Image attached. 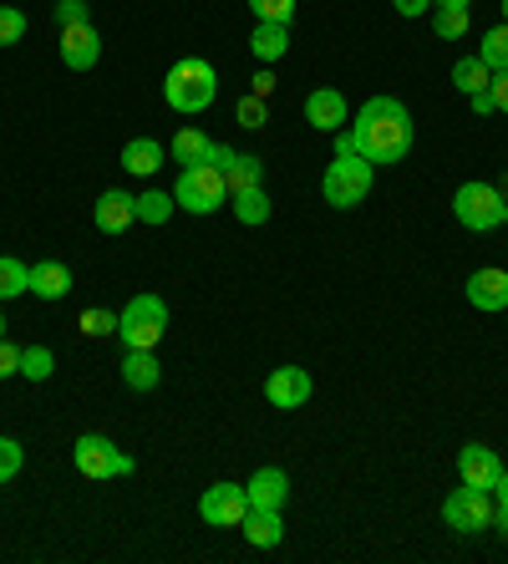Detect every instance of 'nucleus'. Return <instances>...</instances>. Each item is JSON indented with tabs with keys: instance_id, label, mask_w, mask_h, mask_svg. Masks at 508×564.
Wrapping results in <instances>:
<instances>
[{
	"instance_id": "nucleus-20",
	"label": "nucleus",
	"mask_w": 508,
	"mask_h": 564,
	"mask_svg": "<svg viewBox=\"0 0 508 564\" xmlns=\"http://www.w3.org/2000/svg\"><path fill=\"white\" fill-rule=\"evenodd\" d=\"M249 52L260 56V62H280L290 52V26L285 21H255L249 31Z\"/></svg>"
},
{
	"instance_id": "nucleus-13",
	"label": "nucleus",
	"mask_w": 508,
	"mask_h": 564,
	"mask_svg": "<svg viewBox=\"0 0 508 564\" xmlns=\"http://www.w3.org/2000/svg\"><path fill=\"white\" fill-rule=\"evenodd\" d=\"M305 122H311L315 132H341L346 122H352V112H346V97H341L336 87H315V93L305 97Z\"/></svg>"
},
{
	"instance_id": "nucleus-38",
	"label": "nucleus",
	"mask_w": 508,
	"mask_h": 564,
	"mask_svg": "<svg viewBox=\"0 0 508 564\" xmlns=\"http://www.w3.org/2000/svg\"><path fill=\"white\" fill-rule=\"evenodd\" d=\"M15 371H21V346L0 341V381H6V377H15Z\"/></svg>"
},
{
	"instance_id": "nucleus-23",
	"label": "nucleus",
	"mask_w": 508,
	"mask_h": 564,
	"mask_svg": "<svg viewBox=\"0 0 508 564\" xmlns=\"http://www.w3.org/2000/svg\"><path fill=\"white\" fill-rule=\"evenodd\" d=\"M229 204H235L239 224H264L274 214V204H270L264 188H239V194H229Z\"/></svg>"
},
{
	"instance_id": "nucleus-26",
	"label": "nucleus",
	"mask_w": 508,
	"mask_h": 564,
	"mask_svg": "<svg viewBox=\"0 0 508 564\" xmlns=\"http://www.w3.org/2000/svg\"><path fill=\"white\" fill-rule=\"evenodd\" d=\"M31 290V264H21L15 254H0V301H15Z\"/></svg>"
},
{
	"instance_id": "nucleus-28",
	"label": "nucleus",
	"mask_w": 508,
	"mask_h": 564,
	"mask_svg": "<svg viewBox=\"0 0 508 564\" xmlns=\"http://www.w3.org/2000/svg\"><path fill=\"white\" fill-rule=\"evenodd\" d=\"M478 56H483V66H488V72H508V21H504V26H494L488 36H483Z\"/></svg>"
},
{
	"instance_id": "nucleus-25",
	"label": "nucleus",
	"mask_w": 508,
	"mask_h": 564,
	"mask_svg": "<svg viewBox=\"0 0 508 564\" xmlns=\"http://www.w3.org/2000/svg\"><path fill=\"white\" fill-rule=\"evenodd\" d=\"M214 138H204L198 128H183L173 132V163H183V169H194V163H204V153H209Z\"/></svg>"
},
{
	"instance_id": "nucleus-32",
	"label": "nucleus",
	"mask_w": 508,
	"mask_h": 564,
	"mask_svg": "<svg viewBox=\"0 0 508 564\" xmlns=\"http://www.w3.org/2000/svg\"><path fill=\"white\" fill-rule=\"evenodd\" d=\"M235 118H239V128H249V132H260L264 122H270V107H264V97H239V107H235Z\"/></svg>"
},
{
	"instance_id": "nucleus-24",
	"label": "nucleus",
	"mask_w": 508,
	"mask_h": 564,
	"mask_svg": "<svg viewBox=\"0 0 508 564\" xmlns=\"http://www.w3.org/2000/svg\"><path fill=\"white\" fill-rule=\"evenodd\" d=\"M264 178V163L255 153H235V163L224 169V184H229V194H239V188H260Z\"/></svg>"
},
{
	"instance_id": "nucleus-31",
	"label": "nucleus",
	"mask_w": 508,
	"mask_h": 564,
	"mask_svg": "<svg viewBox=\"0 0 508 564\" xmlns=\"http://www.w3.org/2000/svg\"><path fill=\"white\" fill-rule=\"evenodd\" d=\"M82 336H91V341H97V336H118V311H102V305H87V311H82Z\"/></svg>"
},
{
	"instance_id": "nucleus-2",
	"label": "nucleus",
	"mask_w": 508,
	"mask_h": 564,
	"mask_svg": "<svg viewBox=\"0 0 508 564\" xmlns=\"http://www.w3.org/2000/svg\"><path fill=\"white\" fill-rule=\"evenodd\" d=\"M163 97H169V107L183 112V118H194V112L214 107V97H219V72H214V62H204V56H183V62H173L169 77H163Z\"/></svg>"
},
{
	"instance_id": "nucleus-42",
	"label": "nucleus",
	"mask_w": 508,
	"mask_h": 564,
	"mask_svg": "<svg viewBox=\"0 0 508 564\" xmlns=\"http://www.w3.org/2000/svg\"><path fill=\"white\" fill-rule=\"evenodd\" d=\"M468 102H473V112H478V118H488V112H494V97H488V93L468 97Z\"/></svg>"
},
{
	"instance_id": "nucleus-46",
	"label": "nucleus",
	"mask_w": 508,
	"mask_h": 564,
	"mask_svg": "<svg viewBox=\"0 0 508 564\" xmlns=\"http://www.w3.org/2000/svg\"><path fill=\"white\" fill-rule=\"evenodd\" d=\"M0 305H6V301H0ZM0 341H6V315H0Z\"/></svg>"
},
{
	"instance_id": "nucleus-6",
	"label": "nucleus",
	"mask_w": 508,
	"mask_h": 564,
	"mask_svg": "<svg viewBox=\"0 0 508 564\" xmlns=\"http://www.w3.org/2000/svg\"><path fill=\"white\" fill-rule=\"evenodd\" d=\"M494 519H498V503H494V494H488V488L463 484V488H453V494H447V503H443V524L457 529V534H488V529H494Z\"/></svg>"
},
{
	"instance_id": "nucleus-9",
	"label": "nucleus",
	"mask_w": 508,
	"mask_h": 564,
	"mask_svg": "<svg viewBox=\"0 0 508 564\" xmlns=\"http://www.w3.org/2000/svg\"><path fill=\"white\" fill-rule=\"evenodd\" d=\"M198 513H204V524H214V529H239V524H245V513H249L245 484H214V488H204Z\"/></svg>"
},
{
	"instance_id": "nucleus-15",
	"label": "nucleus",
	"mask_w": 508,
	"mask_h": 564,
	"mask_svg": "<svg viewBox=\"0 0 508 564\" xmlns=\"http://www.w3.org/2000/svg\"><path fill=\"white\" fill-rule=\"evenodd\" d=\"M457 473H463V484H473V488H494L498 473H504V463H498L494 447L468 443L463 453H457Z\"/></svg>"
},
{
	"instance_id": "nucleus-27",
	"label": "nucleus",
	"mask_w": 508,
	"mask_h": 564,
	"mask_svg": "<svg viewBox=\"0 0 508 564\" xmlns=\"http://www.w3.org/2000/svg\"><path fill=\"white\" fill-rule=\"evenodd\" d=\"M173 209H179V198L163 194V188H148V194H138V224H169Z\"/></svg>"
},
{
	"instance_id": "nucleus-17",
	"label": "nucleus",
	"mask_w": 508,
	"mask_h": 564,
	"mask_svg": "<svg viewBox=\"0 0 508 564\" xmlns=\"http://www.w3.org/2000/svg\"><path fill=\"white\" fill-rule=\"evenodd\" d=\"M31 295H41V301H66V295H72V270H66L62 260L31 264Z\"/></svg>"
},
{
	"instance_id": "nucleus-1",
	"label": "nucleus",
	"mask_w": 508,
	"mask_h": 564,
	"mask_svg": "<svg viewBox=\"0 0 508 564\" xmlns=\"http://www.w3.org/2000/svg\"><path fill=\"white\" fill-rule=\"evenodd\" d=\"M336 143L361 153L371 169H391V163H402V158L412 153L418 132H412V112H407L397 97H371Z\"/></svg>"
},
{
	"instance_id": "nucleus-37",
	"label": "nucleus",
	"mask_w": 508,
	"mask_h": 564,
	"mask_svg": "<svg viewBox=\"0 0 508 564\" xmlns=\"http://www.w3.org/2000/svg\"><path fill=\"white\" fill-rule=\"evenodd\" d=\"M488 97H494V112H508V72L488 77Z\"/></svg>"
},
{
	"instance_id": "nucleus-10",
	"label": "nucleus",
	"mask_w": 508,
	"mask_h": 564,
	"mask_svg": "<svg viewBox=\"0 0 508 564\" xmlns=\"http://www.w3.org/2000/svg\"><path fill=\"white\" fill-rule=\"evenodd\" d=\"M311 392H315V381L305 367H274L270 377H264V397H270V408H280V412L305 408Z\"/></svg>"
},
{
	"instance_id": "nucleus-7",
	"label": "nucleus",
	"mask_w": 508,
	"mask_h": 564,
	"mask_svg": "<svg viewBox=\"0 0 508 564\" xmlns=\"http://www.w3.org/2000/svg\"><path fill=\"white\" fill-rule=\"evenodd\" d=\"M72 463H77V473L91 478V484H102V478H128L132 473V458L118 443H107L102 433H82L77 443H72Z\"/></svg>"
},
{
	"instance_id": "nucleus-16",
	"label": "nucleus",
	"mask_w": 508,
	"mask_h": 564,
	"mask_svg": "<svg viewBox=\"0 0 508 564\" xmlns=\"http://www.w3.org/2000/svg\"><path fill=\"white\" fill-rule=\"evenodd\" d=\"M468 301L478 305V311L498 315L508 305V275L504 270H473L468 275Z\"/></svg>"
},
{
	"instance_id": "nucleus-12",
	"label": "nucleus",
	"mask_w": 508,
	"mask_h": 564,
	"mask_svg": "<svg viewBox=\"0 0 508 564\" xmlns=\"http://www.w3.org/2000/svg\"><path fill=\"white\" fill-rule=\"evenodd\" d=\"M97 56H102V36H97L91 21H82V26H62V62L72 66V72H91Z\"/></svg>"
},
{
	"instance_id": "nucleus-30",
	"label": "nucleus",
	"mask_w": 508,
	"mask_h": 564,
	"mask_svg": "<svg viewBox=\"0 0 508 564\" xmlns=\"http://www.w3.org/2000/svg\"><path fill=\"white\" fill-rule=\"evenodd\" d=\"M56 371V356L46 346H21V377L26 381H46Z\"/></svg>"
},
{
	"instance_id": "nucleus-14",
	"label": "nucleus",
	"mask_w": 508,
	"mask_h": 564,
	"mask_svg": "<svg viewBox=\"0 0 508 564\" xmlns=\"http://www.w3.org/2000/svg\"><path fill=\"white\" fill-rule=\"evenodd\" d=\"M249 509H285L290 499V473L285 468H255V478L245 484Z\"/></svg>"
},
{
	"instance_id": "nucleus-3",
	"label": "nucleus",
	"mask_w": 508,
	"mask_h": 564,
	"mask_svg": "<svg viewBox=\"0 0 508 564\" xmlns=\"http://www.w3.org/2000/svg\"><path fill=\"white\" fill-rule=\"evenodd\" d=\"M371 184H377V169H371L361 153L336 143V158H331L326 178H321V194H326L331 209H356V204H366Z\"/></svg>"
},
{
	"instance_id": "nucleus-39",
	"label": "nucleus",
	"mask_w": 508,
	"mask_h": 564,
	"mask_svg": "<svg viewBox=\"0 0 508 564\" xmlns=\"http://www.w3.org/2000/svg\"><path fill=\"white\" fill-rule=\"evenodd\" d=\"M204 163H209V169H229V163H235V148L229 143H209V153H204Z\"/></svg>"
},
{
	"instance_id": "nucleus-40",
	"label": "nucleus",
	"mask_w": 508,
	"mask_h": 564,
	"mask_svg": "<svg viewBox=\"0 0 508 564\" xmlns=\"http://www.w3.org/2000/svg\"><path fill=\"white\" fill-rule=\"evenodd\" d=\"M397 6V15H407V21H418V15H428L437 0H391Z\"/></svg>"
},
{
	"instance_id": "nucleus-11",
	"label": "nucleus",
	"mask_w": 508,
	"mask_h": 564,
	"mask_svg": "<svg viewBox=\"0 0 508 564\" xmlns=\"http://www.w3.org/2000/svg\"><path fill=\"white\" fill-rule=\"evenodd\" d=\"M91 224H97L102 235H122V229L138 224V198H132L128 188H107V194L91 204Z\"/></svg>"
},
{
	"instance_id": "nucleus-33",
	"label": "nucleus",
	"mask_w": 508,
	"mask_h": 564,
	"mask_svg": "<svg viewBox=\"0 0 508 564\" xmlns=\"http://www.w3.org/2000/svg\"><path fill=\"white\" fill-rule=\"evenodd\" d=\"M26 11H15V6H0V46H15V41L26 36Z\"/></svg>"
},
{
	"instance_id": "nucleus-35",
	"label": "nucleus",
	"mask_w": 508,
	"mask_h": 564,
	"mask_svg": "<svg viewBox=\"0 0 508 564\" xmlns=\"http://www.w3.org/2000/svg\"><path fill=\"white\" fill-rule=\"evenodd\" d=\"M21 463H26L21 443H15V437H0V484H11L15 473H21Z\"/></svg>"
},
{
	"instance_id": "nucleus-47",
	"label": "nucleus",
	"mask_w": 508,
	"mask_h": 564,
	"mask_svg": "<svg viewBox=\"0 0 508 564\" xmlns=\"http://www.w3.org/2000/svg\"><path fill=\"white\" fill-rule=\"evenodd\" d=\"M504 21H508V0H504Z\"/></svg>"
},
{
	"instance_id": "nucleus-8",
	"label": "nucleus",
	"mask_w": 508,
	"mask_h": 564,
	"mask_svg": "<svg viewBox=\"0 0 508 564\" xmlns=\"http://www.w3.org/2000/svg\"><path fill=\"white\" fill-rule=\"evenodd\" d=\"M173 198H179L183 214H214L229 198V184H224V173L209 169V163H194V169L179 173V184H173Z\"/></svg>"
},
{
	"instance_id": "nucleus-34",
	"label": "nucleus",
	"mask_w": 508,
	"mask_h": 564,
	"mask_svg": "<svg viewBox=\"0 0 508 564\" xmlns=\"http://www.w3.org/2000/svg\"><path fill=\"white\" fill-rule=\"evenodd\" d=\"M249 11H255V21H295V0H249Z\"/></svg>"
},
{
	"instance_id": "nucleus-21",
	"label": "nucleus",
	"mask_w": 508,
	"mask_h": 564,
	"mask_svg": "<svg viewBox=\"0 0 508 564\" xmlns=\"http://www.w3.org/2000/svg\"><path fill=\"white\" fill-rule=\"evenodd\" d=\"M122 381H128L132 392H153L158 381H163V367H158L153 351H138V346H128V356H122Z\"/></svg>"
},
{
	"instance_id": "nucleus-18",
	"label": "nucleus",
	"mask_w": 508,
	"mask_h": 564,
	"mask_svg": "<svg viewBox=\"0 0 508 564\" xmlns=\"http://www.w3.org/2000/svg\"><path fill=\"white\" fill-rule=\"evenodd\" d=\"M163 158H169V148L158 143V138H132V143L122 148V169H128L132 178H153V173L163 169Z\"/></svg>"
},
{
	"instance_id": "nucleus-22",
	"label": "nucleus",
	"mask_w": 508,
	"mask_h": 564,
	"mask_svg": "<svg viewBox=\"0 0 508 564\" xmlns=\"http://www.w3.org/2000/svg\"><path fill=\"white\" fill-rule=\"evenodd\" d=\"M488 77H494V72L483 66V56H457V62H453V87L463 97L488 93Z\"/></svg>"
},
{
	"instance_id": "nucleus-45",
	"label": "nucleus",
	"mask_w": 508,
	"mask_h": 564,
	"mask_svg": "<svg viewBox=\"0 0 508 564\" xmlns=\"http://www.w3.org/2000/svg\"><path fill=\"white\" fill-rule=\"evenodd\" d=\"M437 6H447V11H463V6H468V0H437Z\"/></svg>"
},
{
	"instance_id": "nucleus-44",
	"label": "nucleus",
	"mask_w": 508,
	"mask_h": 564,
	"mask_svg": "<svg viewBox=\"0 0 508 564\" xmlns=\"http://www.w3.org/2000/svg\"><path fill=\"white\" fill-rule=\"evenodd\" d=\"M494 529H498V534H504V539H508V509H498V519H494Z\"/></svg>"
},
{
	"instance_id": "nucleus-4",
	"label": "nucleus",
	"mask_w": 508,
	"mask_h": 564,
	"mask_svg": "<svg viewBox=\"0 0 508 564\" xmlns=\"http://www.w3.org/2000/svg\"><path fill=\"white\" fill-rule=\"evenodd\" d=\"M169 330V305L163 295H132L128 305L118 311V336L122 346H138V351H153Z\"/></svg>"
},
{
	"instance_id": "nucleus-5",
	"label": "nucleus",
	"mask_w": 508,
	"mask_h": 564,
	"mask_svg": "<svg viewBox=\"0 0 508 564\" xmlns=\"http://www.w3.org/2000/svg\"><path fill=\"white\" fill-rule=\"evenodd\" d=\"M453 214L463 229H473V235H483V229H504L508 224V198L504 188L494 184H463L453 194Z\"/></svg>"
},
{
	"instance_id": "nucleus-36",
	"label": "nucleus",
	"mask_w": 508,
	"mask_h": 564,
	"mask_svg": "<svg viewBox=\"0 0 508 564\" xmlns=\"http://www.w3.org/2000/svg\"><path fill=\"white\" fill-rule=\"evenodd\" d=\"M82 21H91L87 0H56V26H82Z\"/></svg>"
},
{
	"instance_id": "nucleus-29",
	"label": "nucleus",
	"mask_w": 508,
	"mask_h": 564,
	"mask_svg": "<svg viewBox=\"0 0 508 564\" xmlns=\"http://www.w3.org/2000/svg\"><path fill=\"white\" fill-rule=\"evenodd\" d=\"M432 31H437L443 41H463V36H468V6H463V11L432 6Z\"/></svg>"
},
{
	"instance_id": "nucleus-41",
	"label": "nucleus",
	"mask_w": 508,
	"mask_h": 564,
	"mask_svg": "<svg viewBox=\"0 0 508 564\" xmlns=\"http://www.w3.org/2000/svg\"><path fill=\"white\" fill-rule=\"evenodd\" d=\"M488 494H494V503H498V509H508V468L498 473V484L488 488Z\"/></svg>"
},
{
	"instance_id": "nucleus-19",
	"label": "nucleus",
	"mask_w": 508,
	"mask_h": 564,
	"mask_svg": "<svg viewBox=\"0 0 508 564\" xmlns=\"http://www.w3.org/2000/svg\"><path fill=\"white\" fill-rule=\"evenodd\" d=\"M239 529H245V539L255 544V550H274V544L285 539V519H280V509H249Z\"/></svg>"
},
{
	"instance_id": "nucleus-43",
	"label": "nucleus",
	"mask_w": 508,
	"mask_h": 564,
	"mask_svg": "<svg viewBox=\"0 0 508 564\" xmlns=\"http://www.w3.org/2000/svg\"><path fill=\"white\" fill-rule=\"evenodd\" d=\"M274 93V77L270 72H260V77H255V97H270Z\"/></svg>"
}]
</instances>
